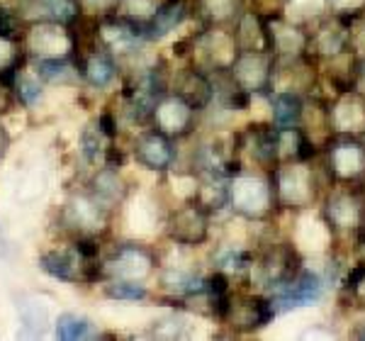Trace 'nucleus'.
I'll use <instances>...</instances> for the list:
<instances>
[{
	"instance_id": "nucleus-1",
	"label": "nucleus",
	"mask_w": 365,
	"mask_h": 341,
	"mask_svg": "<svg viewBox=\"0 0 365 341\" xmlns=\"http://www.w3.org/2000/svg\"><path fill=\"white\" fill-rule=\"evenodd\" d=\"M37 263L46 275L68 285H98L105 280L100 237L66 239V244L39 254Z\"/></svg>"
},
{
	"instance_id": "nucleus-2",
	"label": "nucleus",
	"mask_w": 365,
	"mask_h": 341,
	"mask_svg": "<svg viewBox=\"0 0 365 341\" xmlns=\"http://www.w3.org/2000/svg\"><path fill=\"white\" fill-rule=\"evenodd\" d=\"M227 208L249 222L268 220L275 210L270 173L261 168H234L227 180Z\"/></svg>"
},
{
	"instance_id": "nucleus-3",
	"label": "nucleus",
	"mask_w": 365,
	"mask_h": 341,
	"mask_svg": "<svg viewBox=\"0 0 365 341\" xmlns=\"http://www.w3.org/2000/svg\"><path fill=\"white\" fill-rule=\"evenodd\" d=\"M20 39L27 61H66L76 58V46H78L73 25L46 17L22 22Z\"/></svg>"
},
{
	"instance_id": "nucleus-4",
	"label": "nucleus",
	"mask_w": 365,
	"mask_h": 341,
	"mask_svg": "<svg viewBox=\"0 0 365 341\" xmlns=\"http://www.w3.org/2000/svg\"><path fill=\"white\" fill-rule=\"evenodd\" d=\"M270 185H273L275 210L302 213L322 198V185L312 161L278 163L270 170Z\"/></svg>"
},
{
	"instance_id": "nucleus-5",
	"label": "nucleus",
	"mask_w": 365,
	"mask_h": 341,
	"mask_svg": "<svg viewBox=\"0 0 365 341\" xmlns=\"http://www.w3.org/2000/svg\"><path fill=\"white\" fill-rule=\"evenodd\" d=\"M93 37L100 49L113 54L122 63V68L127 61L137 58L149 44V39L144 37V27L137 20H129L120 13L93 17Z\"/></svg>"
},
{
	"instance_id": "nucleus-6",
	"label": "nucleus",
	"mask_w": 365,
	"mask_h": 341,
	"mask_svg": "<svg viewBox=\"0 0 365 341\" xmlns=\"http://www.w3.org/2000/svg\"><path fill=\"white\" fill-rule=\"evenodd\" d=\"M302 270V254L297 251L295 244H285V242H273L266 244V249L253 254L251 263V280L253 285H258V292H275L278 287L285 283H290L292 278Z\"/></svg>"
},
{
	"instance_id": "nucleus-7",
	"label": "nucleus",
	"mask_w": 365,
	"mask_h": 341,
	"mask_svg": "<svg viewBox=\"0 0 365 341\" xmlns=\"http://www.w3.org/2000/svg\"><path fill=\"white\" fill-rule=\"evenodd\" d=\"M365 217V195L361 183L358 185H329L324 198L322 222L334 237H361Z\"/></svg>"
},
{
	"instance_id": "nucleus-8",
	"label": "nucleus",
	"mask_w": 365,
	"mask_h": 341,
	"mask_svg": "<svg viewBox=\"0 0 365 341\" xmlns=\"http://www.w3.org/2000/svg\"><path fill=\"white\" fill-rule=\"evenodd\" d=\"M158 268H161L158 251L144 242H120L108 254H103L105 278L149 283L151 278H156Z\"/></svg>"
},
{
	"instance_id": "nucleus-9",
	"label": "nucleus",
	"mask_w": 365,
	"mask_h": 341,
	"mask_svg": "<svg viewBox=\"0 0 365 341\" xmlns=\"http://www.w3.org/2000/svg\"><path fill=\"white\" fill-rule=\"evenodd\" d=\"M212 215L195 198L182 200L180 205L168 210L163 220V234L170 244L180 249H200L212 237Z\"/></svg>"
},
{
	"instance_id": "nucleus-10",
	"label": "nucleus",
	"mask_w": 365,
	"mask_h": 341,
	"mask_svg": "<svg viewBox=\"0 0 365 341\" xmlns=\"http://www.w3.org/2000/svg\"><path fill=\"white\" fill-rule=\"evenodd\" d=\"M113 213L105 210L86 188L78 193L68 195L66 203L58 208V227H61L63 237H103L108 232Z\"/></svg>"
},
{
	"instance_id": "nucleus-11",
	"label": "nucleus",
	"mask_w": 365,
	"mask_h": 341,
	"mask_svg": "<svg viewBox=\"0 0 365 341\" xmlns=\"http://www.w3.org/2000/svg\"><path fill=\"white\" fill-rule=\"evenodd\" d=\"M275 56L268 49H241L232 66L227 68L225 78L232 88L246 96L268 98L273 93Z\"/></svg>"
},
{
	"instance_id": "nucleus-12",
	"label": "nucleus",
	"mask_w": 365,
	"mask_h": 341,
	"mask_svg": "<svg viewBox=\"0 0 365 341\" xmlns=\"http://www.w3.org/2000/svg\"><path fill=\"white\" fill-rule=\"evenodd\" d=\"M322 151L329 185H358L365 178V139L331 137Z\"/></svg>"
},
{
	"instance_id": "nucleus-13",
	"label": "nucleus",
	"mask_w": 365,
	"mask_h": 341,
	"mask_svg": "<svg viewBox=\"0 0 365 341\" xmlns=\"http://www.w3.org/2000/svg\"><path fill=\"white\" fill-rule=\"evenodd\" d=\"M263 32H266V49L275 58H297L309 51V29L290 20L282 10L261 13Z\"/></svg>"
},
{
	"instance_id": "nucleus-14",
	"label": "nucleus",
	"mask_w": 365,
	"mask_h": 341,
	"mask_svg": "<svg viewBox=\"0 0 365 341\" xmlns=\"http://www.w3.org/2000/svg\"><path fill=\"white\" fill-rule=\"evenodd\" d=\"M275 320L273 302L266 292H232L222 325L234 334H253L266 329Z\"/></svg>"
},
{
	"instance_id": "nucleus-15",
	"label": "nucleus",
	"mask_w": 365,
	"mask_h": 341,
	"mask_svg": "<svg viewBox=\"0 0 365 341\" xmlns=\"http://www.w3.org/2000/svg\"><path fill=\"white\" fill-rule=\"evenodd\" d=\"M197 117L200 113L190 103H185L175 93L166 91L151 105L149 125L146 127H154L158 132L166 134V137L175 139V142H182V139L192 137V132L197 129Z\"/></svg>"
},
{
	"instance_id": "nucleus-16",
	"label": "nucleus",
	"mask_w": 365,
	"mask_h": 341,
	"mask_svg": "<svg viewBox=\"0 0 365 341\" xmlns=\"http://www.w3.org/2000/svg\"><path fill=\"white\" fill-rule=\"evenodd\" d=\"M129 154H132L134 163L144 170L166 175L178 163V142L166 137V134L158 132L154 127H146L144 132H139L134 137Z\"/></svg>"
},
{
	"instance_id": "nucleus-17",
	"label": "nucleus",
	"mask_w": 365,
	"mask_h": 341,
	"mask_svg": "<svg viewBox=\"0 0 365 341\" xmlns=\"http://www.w3.org/2000/svg\"><path fill=\"white\" fill-rule=\"evenodd\" d=\"M76 68H78L81 83L93 88V91H110L117 81L122 78V63L117 61L113 54H108L105 49L93 42L86 44L76 51Z\"/></svg>"
},
{
	"instance_id": "nucleus-18",
	"label": "nucleus",
	"mask_w": 365,
	"mask_h": 341,
	"mask_svg": "<svg viewBox=\"0 0 365 341\" xmlns=\"http://www.w3.org/2000/svg\"><path fill=\"white\" fill-rule=\"evenodd\" d=\"M168 91L180 96L185 103H190L197 113H205L217 98V83L215 73L205 71L197 63H187V66L178 68L170 73L168 78Z\"/></svg>"
},
{
	"instance_id": "nucleus-19",
	"label": "nucleus",
	"mask_w": 365,
	"mask_h": 341,
	"mask_svg": "<svg viewBox=\"0 0 365 341\" xmlns=\"http://www.w3.org/2000/svg\"><path fill=\"white\" fill-rule=\"evenodd\" d=\"M327 113L334 137L365 139V96L356 91L336 93V98L327 103Z\"/></svg>"
},
{
	"instance_id": "nucleus-20",
	"label": "nucleus",
	"mask_w": 365,
	"mask_h": 341,
	"mask_svg": "<svg viewBox=\"0 0 365 341\" xmlns=\"http://www.w3.org/2000/svg\"><path fill=\"white\" fill-rule=\"evenodd\" d=\"M268 297L273 302L275 315L307 307V305H317L324 297V280L319 278V273L302 266V270H299L290 283H285L275 292H270Z\"/></svg>"
},
{
	"instance_id": "nucleus-21",
	"label": "nucleus",
	"mask_w": 365,
	"mask_h": 341,
	"mask_svg": "<svg viewBox=\"0 0 365 341\" xmlns=\"http://www.w3.org/2000/svg\"><path fill=\"white\" fill-rule=\"evenodd\" d=\"M83 188L113 215L127 203L129 193H132V185H129V180L122 173V166H110V163L93 168V173L88 175Z\"/></svg>"
},
{
	"instance_id": "nucleus-22",
	"label": "nucleus",
	"mask_w": 365,
	"mask_h": 341,
	"mask_svg": "<svg viewBox=\"0 0 365 341\" xmlns=\"http://www.w3.org/2000/svg\"><path fill=\"white\" fill-rule=\"evenodd\" d=\"M190 17V0H158L156 10L141 25L144 27V37L149 39V44L161 42L168 34H173L175 29H180Z\"/></svg>"
},
{
	"instance_id": "nucleus-23",
	"label": "nucleus",
	"mask_w": 365,
	"mask_h": 341,
	"mask_svg": "<svg viewBox=\"0 0 365 341\" xmlns=\"http://www.w3.org/2000/svg\"><path fill=\"white\" fill-rule=\"evenodd\" d=\"M200 27H234L246 13V0H190Z\"/></svg>"
},
{
	"instance_id": "nucleus-24",
	"label": "nucleus",
	"mask_w": 365,
	"mask_h": 341,
	"mask_svg": "<svg viewBox=\"0 0 365 341\" xmlns=\"http://www.w3.org/2000/svg\"><path fill=\"white\" fill-rule=\"evenodd\" d=\"M270 122L275 127H299L304 115V96L290 91H273L268 96Z\"/></svg>"
},
{
	"instance_id": "nucleus-25",
	"label": "nucleus",
	"mask_w": 365,
	"mask_h": 341,
	"mask_svg": "<svg viewBox=\"0 0 365 341\" xmlns=\"http://www.w3.org/2000/svg\"><path fill=\"white\" fill-rule=\"evenodd\" d=\"M15 310H17V320H20L22 329L32 337L44 334V329L49 327L51 312L49 305L37 295H20L15 300Z\"/></svg>"
},
{
	"instance_id": "nucleus-26",
	"label": "nucleus",
	"mask_w": 365,
	"mask_h": 341,
	"mask_svg": "<svg viewBox=\"0 0 365 341\" xmlns=\"http://www.w3.org/2000/svg\"><path fill=\"white\" fill-rule=\"evenodd\" d=\"M54 334L61 341H93L100 339V327L91 317L78 312H61L54 320Z\"/></svg>"
},
{
	"instance_id": "nucleus-27",
	"label": "nucleus",
	"mask_w": 365,
	"mask_h": 341,
	"mask_svg": "<svg viewBox=\"0 0 365 341\" xmlns=\"http://www.w3.org/2000/svg\"><path fill=\"white\" fill-rule=\"evenodd\" d=\"M81 15H83L81 0H29L25 20L46 17V20H58L66 22V25H73Z\"/></svg>"
},
{
	"instance_id": "nucleus-28",
	"label": "nucleus",
	"mask_w": 365,
	"mask_h": 341,
	"mask_svg": "<svg viewBox=\"0 0 365 341\" xmlns=\"http://www.w3.org/2000/svg\"><path fill=\"white\" fill-rule=\"evenodd\" d=\"M117 142V139H115ZM78 146H81V156L86 158L88 166H103L105 158H108V151L110 146H113V139L108 137V134L100 129L98 120L88 122L83 127V132H81V139H78Z\"/></svg>"
},
{
	"instance_id": "nucleus-29",
	"label": "nucleus",
	"mask_w": 365,
	"mask_h": 341,
	"mask_svg": "<svg viewBox=\"0 0 365 341\" xmlns=\"http://www.w3.org/2000/svg\"><path fill=\"white\" fill-rule=\"evenodd\" d=\"M27 61L25 49H22V39L17 29H3L0 27V78L10 83L13 73L22 63Z\"/></svg>"
},
{
	"instance_id": "nucleus-30",
	"label": "nucleus",
	"mask_w": 365,
	"mask_h": 341,
	"mask_svg": "<svg viewBox=\"0 0 365 341\" xmlns=\"http://www.w3.org/2000/svg\"><path fill=\"white\" fill-rule=\"evenodd\" d=\"M100 285H103V295L108 300H115V302H146V300L151 297L149 283L105 278Z\"/></svg>"
},
{
	"instance_id": "nucleus-31",
	"label": "nucleus",
	"mask_w": 365,
	"mask_h": 341,
	"mask_svg": "<svg viewBox=\"0 0 365 341\" xmlns=\"http://www.w3.org/2000/svg\"><path fill=\"white\" fill-rule=\"evenodd\" d=\"M149 337H154V339H180V337H185V320L175 312L161 317V320H154L151 322Z\"/></svg>"
},
{
	"instance_id": "nucleus-32",
	"label": "nucleus",
	"mask_w": 365,
	"mask_h": 341,
	"mask_svg": "<svg viewBox=\"0 0 365 341\" xmlns=\"http://www.w3.org/2000/svg\"><path fill=\"white\" fill-rule=\"evenodd\" d=\"M324 5H327V15L346 22H356L365 17V0H324Z\"/></svg>"
},
{
	"instance_id": "nucleus-33",
	"label": "nucleus",
	"mask_w": 365,
	"mask_h": 341,
	"mask_svg": "<svg viewBox=\"0 0 365 341\" xmlns=\"http://www.w3.org/2000/svg\"><path fill=\"white\" fill-rule=\"evenodd\" d=\"M158 0H120L115 8V13L129 17V20H137L139 25H144L149 20V15L156 10Z\"/></svg>"
},
{
	"instance_id": "nucleus-34",
	"label": "nucleus",
	"mask_w": 365,
	"mask_h": 341,
	"mask_svg": "<svg viewBox=\"0 0 365 341\" xmlns=\"http://www.w3.org/2000/svg\"><path fill=\"white\" fill-rule=\"evenodd\" d=\"M117 3L120 0H81V8H83V15L100 17V15L115 13Z\"/></svg>"
},
{
	"instance_id": "nucleus-35",
	"label": "nucleus",
	"mask_w": 365,
	"mask_h": 341,
	"mask_svg": "<svg viewBox=\"0 0 365 341\" xmlns=\"http://www.w3.org/2000/svg\"><path fill=\"white\" fill-rule=\"evenodd\" d=\"M15 105H17V100H15L13 88H10V83L5 78H0V117L13 113Z\"/></svg>"
},
{
	"instance_id": "nucleus-36",
	"label": "nucleus",
	"mask_w": 365,
	"mask_h": 341,
	"mask_svg": "<svg viewBox=\"0 0 365 341\" xmlns=\"http://www.w3.org/2000/svg\"><path fill=\"white\" fill-rule=\"evenodd\" d=\"M353 91L365 96V54L358 56V66H356V81H353Z\"/></svg>"
},
{
	"instance_id": "nucleus-37",
	"label": "nucleus",
	"mask_w": 365,
	"mask_h": 341,
	"mask_svg": "<svg viewBox=\"0 0 365 341\" xmlns=\"http://www.w3.org/2000/svg\"><path fill=\"white\" fill-rule=\"evenodd\" d=\"M10 146H13V137H10L8 127L3 125V117H0V161H3V158L8 156Z\"/></svg>"
},
{
	"instance_id": "nucleus-38",
	"label": "nucleus",
	"mask_w": 365,
	"mask_h": 341,
	"mask_svg": "<svg viewBox=\"0 0 365 341\" xmlns=\"http://www.w3.org/2000/svg\"><path fill=\"white\" fill-rule=\"evenodd\" d=\"M353 337H356V339H365V322H361V325H358V329L353 332Z\"/></svg>"
},
{
	"instance_id": "nucleus-39",
	"label": "nucleus",
	"mask_w": 365,
	"mask_h": 341,
	"mask_svg": "<svg viewBox=\"0 0 365 341\" xmlns=\"http://www.w3.org/2000/svg\"><path fill=\"white\" fill-rule=\"evenodd\" d=\"M363 20H365V17H363Z\"/></svg>"
}]
</instances>
